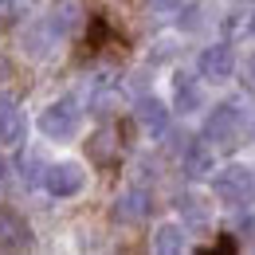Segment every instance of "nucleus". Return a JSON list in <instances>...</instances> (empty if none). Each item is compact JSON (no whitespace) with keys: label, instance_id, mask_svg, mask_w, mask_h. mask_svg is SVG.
<instances>
[{"label":"nucleus","instance_id":"1","mask_svg":"<svg viewBox=\"0 0 255 255\" xmlns=\"http://www.w3.org/2000/svg\"><path fill=\"white\" fill-rule=\"evenodd\" d=\"M212 192L228 208H244V204L255 200V173L248 165H228V169H220L212 177Z\"/></svg>","mask_w":255,"mask_h":255},{"label":"nucleus","instance_id":"2","mask_svg":"<svg viewBox=\"0 0 255 255\" xmlns=\"http://www.w3.org/2000/svg\"><path fill=\"white\" fill-rule=\"evenodd\" d=\"M240 133H244V114H240V106H232V102H220L208 118H204V141H212V145H236L240 141Z\"/></svg>","mask_w":255,"mask_h":255},{"label":"nucleus","instance_id":"3","mask_svg":"<svg viewBox=\"0 0 255 255\" xmlns=\"http://www.w3.org/2000/svg\"><path fill=\"white\" fill-rule=\"evenodd\" d=\"M39 129H43L51 141H67V137L79 129V102H75V98L51 102V106L39 114Z\"/></svg>","mask_w":255,"mask_h":255},{"label":"nucleus","instance_id":"4","mask_svg":"<svg viewBox=\"0 0 255 255\" xmlns=\"http://www.w3.org/2000/svg\"><path fill=\"white\" fill-rule=\"evenodd\" d=\"M0 141L4 145H24L28 141V118L16 106V98L0 95Z\"/></svg>","mask_w":255,"mask_h":255},{"label":"nucleus","instance_id":"5","mask_svg":"<svg viewBox=\"0 0 255 255\" xmlns=\"http://www.w3.org/2000/svg\"><path fill=\"white\" fill-rule=\"evenodd\" d=\"M43 185L51 196H71V192L83 189V169L75 161H59V165H47L43 169Z\"/></svg>","mask_w":255,"mask_h":255},{"label":"nucleus","instance_id":"6","mask_svg":"<svg viewBox=\"0 0 255 255\" xmlns=\"http://www.w3.org/2000/svg\"><path fill=\"white\" fill-rule=\"evenodd\" d=\"M232 71H236V55H232L228 43H212V47L200 51V75H204L208 83H224V79H232Z\"/></svg>","mask_w":255,"mask_h":255},{"label":"nucleus","instance_id":"7","mask_svg":"<svg viewBox=\"0 0 255 255\" xmlns=\"http://www.w3.org/2000/svg\"><path fill=\"white\" fill-rule=\"evenodd\" d=\"M0 248H32V228L12 208H0Z\"/></svg>","mask_w":255,"mask_h":255},{"label":"nucleus","instance_id":"8","mask_svg":"<svg viewBox=\"0 0 255 255\" xmlns=\"http://www.w3.org/2000/svg\"><path fill=\"white\" fill-rule=\"evenodd\" d=\"M137 122H141V129H145L149 137H165V129H169V110L161 106L157 98H141V102H137Z\"/></svg>","mask_w":255,"mask_h":255},{"label":"nucleus","instance_id":"9","mask_svg":"<svg viewBox=\"0 0 255 255\" xmlns=\"http://www.w3.org/2000/svg\"><path fill=\"white\" fill-rule=\"evenodd\" d=\"M173 110H181V114L200 110V87H196V79H189L185 71L173 75Z\"/></svg>","mask_w":255,"mask_h":255},{"label":"nucleus","instance_id":"10","mask_svg":"<svg viewBox=\"0 0 255 255\" xmlns=\"http://www.w3.org/2000/svg\"><path fill=\"white\" fill-rule=\"evenodd\" d=\"M145 212H149V192H141V189L118 196V204H114V216H118V220H126V224L145 220Z\"/></svg>","mask_w":255,"mask_h":255},{"label":"nucleus","instance_id":"11","mask_svg":"<svg viewBox=\"0 0 255 255\" xmlns=\"http://www.w3.org/2000/svg\"><path fill=\"white\" fill-rule=\"evenodd\" d=\"M153 248H157V252H185V248H189V240H185V228H181V224H161L157 232H153Z\"/></svg>","mask_w":255,"mask_h":255},{"label":"nucleus","instance_id":"12","mask_svg":"<svg viewBox=\"0 0 255 255\" xmlns=\"http://www.w3.org/2000/svg\"><path fill=\"white\" fill-rule=\"evenodd\" d=\"M185 173H189V177H204V173H212V149L204 145V137L189 145V153H185Z\"/></svg>","mask_w":255,"mask_h":255},{"label":"nucleus","instance_id":"13","mask_svg":"<svg viewBox=\"0 0 255 255\" xmlns=\"http://www.w3.org/2000/svg\"><path fill=\"white\" fill-rule=\"evenodd\" d=\"M149 4H153L157 12H177V8H181V0H149Z\"/></svg>","mask_w":255,"mask_h":255},{"label":"nucleus","instance_id":"14","mask_svg":"<svg viewBox=\"0 0 255 255\" xmlns=\"http://www.w3.org/2000/svg\"><path fill=\"white\" fill-rule=\"evenodd\" d=\"M0 185H4V161H0Z\"/></svg>","mask_w":255,"mask_h":255},{"label":"nucleus","instance_id":"15","mask_svg":"<svg viewBox=\"0 0 255 255\" xmlns=\"http://www.w3.org/2000/svg\"><path fill=\"white\" fill-rule=\"evenodd\" d=\"M252 35H255V16H252Z\"/></svg>","mask_w":255,"mask_h":255},{"label":"nucleus","instance_id":"16","mask_svg":"<svg viewBox=\"0 0 255 255\" xmlns=\"http://www.w3.org/2000/svg\"><path fill=\"white\" fill-rule=\"evenodd\" d=\"M0 4H4V0H0Z\"/></svg>","mask_w":255,"mask_h":255}]
</instances>
